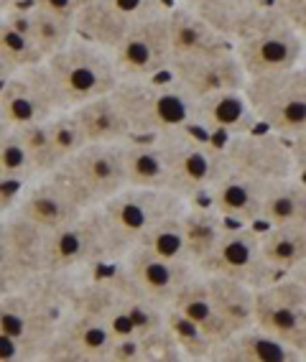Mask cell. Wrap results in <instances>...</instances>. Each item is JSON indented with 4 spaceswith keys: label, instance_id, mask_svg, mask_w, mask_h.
I'll return each mask as SVG.
<instances>
[{
    "label": "cell",
    "instance_id": "obj_1",
    "mask_svg": "<svg viewBox=\"0 0 306 362\" xmlns=\"http://www.w3.org/2000/svg\"><path fill=\"white\" fill-rule=\"evenodd\" d=\"M79 273L46 271L18 291L0 293V360L39 362L59 334Z\"/></svg>",
    "mask_w": 306,
    "mask_h": 362
},
{
    "label": "cell",
    "instance_id": "obj_2",
    "mask_svg": "<svg viewBox=\"0 0 306 362\" xmlns=\"http://www.w3.org/2000/svg\"><path fill=\"white\" fill-rule=\"evenodd\" d=\"M112 98L136 136L153 138L194 128L196 100L169 74L156 79H120Z\"/></svg>",
    "mask_w": 306,
    "mask_h": 362
},
{
    "label": "cell",
    "instance_id": "obj_3",
    "mask_svg": "<svg viewBox=\"0 0 306 362\" xmlns=\"http://www.w3.org/2000/svg\"><path fill=\"white\" fill-rule=\"evenodd\" d=\"M233 46L250 79L276 74L306 62V46L299 26L271 3H266L250 18L248 26L233 39Z\"/></svg>",
    "mask_w": 306,
    "mask_h": 362
},
{
    "label": "cell",
    "instance_id": "obj_4",
    "mask_svg": "<svg viewBox=\"0 0 306 362\" xmlns=\"http://www.w3.org/2000/svg\"><path fill=\"white\" fill-rule=\"evenodd\" d=\"M153 138H158L166 158V189L187 202L207 199L209 189L228 171L222 141L217 143L207 133L199 136L196 128Z\"/></svg>",
    "mask_w": 306,
    "mask_h": 362
},
{
    "label": "cell",
    "instance_id": "obj_5",
    "mask_svg": "<svg viewBox=\"0 0 306 362\" xmlns=\"http://www.w3.org/2000/svg\"><path fill=\"white\" fill-rule=\"evenodd\" d=\"M46 66L52 71L66 110L112 95L123 79L115 64V54L82 36H74L61 52L46 59Z\"/></svg>",
    "mask_w": 306,
    "mask_h": 362
},
{
    "label": "cell",
    "instance_id": "obj_6",
    "mask_svg": "<svg viewBox=\"0 0 306 362\" xmlns=\"http://www.w3.org/2000/svg\"><path fill=\"white\" fill-rule=\"evenodd\" d=\"M120 250L105 220L102 207L87 209L82 217L61 230L49 233L46 243V271L52 273H85L120 263Z\"/></svg>",
    "mask_w": 306,
    "mask_h": 362
},
{
    "label": "cell",
    "instance_id": "obj_7",
    "mask_svg": "<svg viewBox=\"0 0 306 362\" xmlns=\"http://www.w3.org/2000/svg\"><path fill=\"white\" fill-rule=\"evenodd\" d=\"M245 92L261 128L288 141L306 128V62L276 74L253 77Z\"/></svg>",
    "mask_w": 306,
    "mask_h": 362
},
{
    "label": "cell",
    "instance_id": "obj_8",
    "mask_svg": "<svg viewBox=\"0 0 306 362\" xmlns=\"http://www.w3.org/2000/svg\"><path fill=\"white\" fill-rule=\"evenodd\" d=\"M187 204L189 202L169 192V189L125 187L123 192H117L100 207H102L105 220L110 225L120 258H125L158 220L174 212H182V209H187Z\"/></svg>",
    "mask_w": 306,
    "mask_h": 362
},
{
    "label": "cell",
    "instance_id": "obj_9",
    "mask_svg": "<svg viewBox=\"0 0 306 362\" xmlns=\"http://www.w3.org/2000/svg\"><path fill=\"white\" fill-rule=\"evenodd\" d=\"M85 207H100L128 187L123 143H90L57 168Z\"/></svg>",
    "mask_w": 306,
    "mask_h": 362
},
{
    "label": "cell",
    "instance_id": "obj_10",
    "mask_svg": "<svg viewBox=\"0 0 306 362\" xmlns=\"http://www.w3.org/2000/svg\"><path fill=\"white\" fill-rule=\"evenodd\" d=\"M66 110L49 66L0 77V128H26Z\"/></svg>",
    "mask_w": 306,
    "mask_h": 362
},
{
    "label": "cell",
    "instance_id": "obj_11",
    "mask_svg": "<svg viewBox=\"0 0 306 362\" xmlns=\"http://www.w3.org/2000/svg\"><path fill=\"white\" fill-rule=\"evenodd\" d=\"M49 233L18 212L0 214V293H11L46 273Z\"/></svg>",
    "mask_w": 306,
    "mask_h": 362
},
{
    "label": "cell",
    "instance_id": "obj_12",
    "mask_svg": "<svg viewBox=\"0 0 306 362\" xmlns=\"http://www.w3.org/2000/svg\"><path fill=\"white\" fill-rule=\"evenodd\" d=\"M196 271L204 276H228L242 281L253 286L255 291L278 279V273L263 258L261 225H235V222H230L217 247Z\"/></svg>",
    "mask_w": 306,
    "mask_h": 362
},
{
    "label": "cell",
    "instance_id": "obj_13",
    "mask_svg": "<svg viewBox=\"0 0 306 362\" xmlns=\"http://www.w3.org/2000/svg\"><path fill=\"white\" fill-rule=\"evenodd\" d=\"M169 8L133 23L123 44L112 52L123 79H156L169 74V66L174 62Z\"/></svg>",
    "mask_w": 306,
    "mask_h": 362
},
{
    "label": "cell",
    "instance_id": "obj_14",
    "mask_svg": "<svg viewBox=\"0 0 306 362\" xmlns=\"http://www.w3.org/2000/svg\"><path fill=\"white\" fill-rule=\"evenodd\" d=\"M225 158L233 171L248 174L253 179H261L266 184L299 176V168L293 161V151L288 138H281L271 130H250L240 133L228 141H222Z\"/></svg>",
    "mask_w": 306,
    "mask_h": 362
},
{
    "label": "cell",
    "instance_id": "obj_15",
    "mask_svg": "<svg viewBox=\"0 0 306 362\" xmlns=\"http://www.w3.org/2000/svg\"><path fill=\"white\" fill-rule=\"evenodd\" d=\"M306 324V284L286 273L255 291V327L291 344Z\"/></svg>",
    "mask_w": 306,
    "mask_h": 362
},
{
    "label": "cell",
    "instance_id": "obj_16",
    "mask_svg": "<svg viewBox=\"0 0 306 362\" xmlns=\"http://www.w3.org/2000/svg\"><path fill=\"white\" fill-rule=\"evenodd\" d=\"M169 77L182 84L194 100H202L228 90H245L250 82L248 71H245L242 62L235 54V46L199 59L171 62Z\"/></svg>",
    "mask_w": 306,
    "mask_h": 362
},
{
    "label": "cell",
    "instance_id": "obj_17",
    "mask_svg": "<svg viewBox=\"0 0 306 362\" xmlns=\"http://www.w3.org/2000/svg\"><path fill=\"white\" fill-rule=\"evenodd\" d=\"M112 344L115 334L105 319L69 309L59 334L46 347L44 362H107Z\"/></svg>",
    "mask_w": 306,
    "mask_h": 362
},
{
    "label": "cell",
    "instance_id": "obj_18",
    "mask_svg": "<svg viewBox=\"0 0 306 362\" xmlns=\"http://www.w3.org/2000/svg\"><path fill=\"white\" fill-rule=\"evenodd\" d=\"M13 212L23 214L33 225L44 227L46 233H54V230H61L77 217H82L87 207L85 202L74 194V189L54 171V174L33 179L28 184Z\"/></svg>",
    "mask_w": 306,
    "mask_h": 362
},
{
    "label": "cell",
    "instance_id": "obj_19",
    "mask_svg": "<svg viewBox=\"0 0 306 362\" xmlns=\"http://www.w3.org/2000/svg\"><path fill=\"white\" fill-rule=\"evenodd\" d=\"M123 265L138 284V288L151 301L161 304L163 309H171L176 293L196 276V268L192 263L163 258V255H158V252L148 250L143 245L133 247L123 258Z\"/></svg>",
    "mask_w": 306,
    "mask_h": 362
},
{
    "label": "cell",
    "instance_id": "obj_20",
    "mask_svg": "<svg viewBox=\"0 0 306 362\" xmlns=\"http://www.w3.org/2000/svg\"><path fill=\"white\" fill-rule=\"evenodd\" d=\"M194 128L199 133H207L212 138L228 141L240 133L261 128L258 115L245 90L217 92L194 103Z\"/></svg>",
    "mask_w": 306,
    "mask_h": 362
},
{
    "label": "cell",
    "instance_id": "obj_21",
    "mask_svg": "<svg viewBox=\"0 0 306 362\" xmlns=\"http://www.w3.org/2000/svg\"><path fill=\"white\" fill-rule=\"evenodd\" d=\"M271 184L261 179H253L248 174L228 171L217 179V184L209 189L207 202L228 222L235 225H261L263 220V207H266V197Z\"/></svg>",
    "mask_w": 306,
    "mask_h": 362
},
{
    "label": "cell",
    "instance_id": "obj_22",
    "mask_svg": "<svg viewBox=\"0 0 306 362\" xmlns=\"http://www.w3.org/2000/svg\"><path fill=\"white\" fill-rule=\"evenodd\" d=\"M169 26L174 62L199 59L233 46V41L225 33L217 31L209 21H204L202 16H196L194 11L179 6V3H171L169 8Z\"/></svg>",
    "mask_w": 306,
    "mask_h": 362
},
{
    "label": "cell",
    "instance_id": "obj_23",
    "mask_svg": "<svg viewBox=\"0 0 306 362\" xmlns=\"http://www.w3.org/2000/svg\"><path fill=\"white\" fill-rule=\"evenodd\" d=\"M299 352L261 327L235 332L215 349L212 362H299Z\"/></svg>",
    "mask_w": 306,
    "mask_h": 362
},
{
    "label": "cell",
    "instance_id": "obj_24",
    "mask_svg": "<svg viewBox=\"0 0 306 362\" xmlns=\"http://www.w3.org/2000/svg\"><path fill=\"white\" fill-rule=\"evenodd\" d=\"M72 112L82 133H85L87 146L90 143H125L136 138L128 117L120 110V105L115 103L112 95L77 105V107H72Z\"/></svg>",
    "mask_w": 306,
    "mask_h": 362
},
{
    "label": "cell",
    "instance_id": "obj_25",
    "mask_svg": "<svg viewBox=\"0 0 306 362\" xmlns=\"http://www.w3.org/2000/svg\"><path fill=\"white\" fill-rule=\"evenodd\" d=\"M184 240H187V260L194 268L207 260V255L217 247L230 222L217 212L207 199L189 202L182 214Z\"/></svg>",
    "mask_w": 306,
    "mask_h": 362
},
{
    "label": "cell",
    "instance_id": "obj_26",
    "mask_svg": "<svg viewBox=\"0 0 306 362\" xmlns=\"http://www.w3.org/2000/svg\"><path fill=\"white\" fill-rule=\"evenodd\" d=\"M44 62V52L26 31V26L20 23L16 8L0 11V77H11Z\"/></svg>",
    "mask_w": 306,
    "mask_h": 362
},
{
    "label": "cell",
    "instance_id": "obj_27",
    "mask_svg": "<svg viewBox=\"0 0 306 362\" xmlns=\"http://www.w3.org/2000/svg\"><path fill=\"white\" fill-rule=\"evenodd\" d=\"M171 309L179 311L189 322H194L217 347L222 342H228L230 337L235 334L228 324H225V319L220 317V311L215 309V304H212V298H209L207 291V281H204V276L199 271H196V276L184 286L182 291L176 293Z\"/></svg>",
    "mask_w": 306,
    "mask_h": 362
},
{
    "label": "cell",
    "instance_id": "obj_28",
    "mask_svg": "<svg viewBox=\"0 0 306 362\" xmlns=\"http://www.w3.org/2000/svg\"><path fill=\"white\" fill-rule=\"evenodd\" d=\"M204 276V273H202ZM207 291L220 317L233 332L255 327V288L228 276H204Z\"/></svg>",
    "mask_w": 306,
    "mask_h": 362
},
{
    "label": "cell",
    "instance_id": "obj_29",
    "mask_svg": "<svg viewBox=\"0 0 306 362\" xmlns=\"http://www.w3.org/2000/svg\"><path fill=\"white\" fill-rule=\"evenodd\" d=\"M131 28L133 21L115 11L107 0H90L77 16V36L102 46L107 52H115Z\"/></svg>",
    "mask_w": 306,
    "mask_h": 362
},
{
    "label": "cell",
    "instance_id": "obj_30",
    "mask_svg": "<svg viewBox=\"0 0 306 362\" xmlns=\"http://www.w3.org/2000/svg\"><path fill=\"white\" fill-rule=\"evenodd\" d=\"M128 187L166 189V158L158 138L136 136L123 143Z\"/></svg>",
    "mask_w": 306,
    "mask_h": 362
},
{
    "label": "cell",
    "instance_id": "obj_31",
    "mask_svg": "<svg viewBox=\"0 0 306 362\" xmlns=\"http://www.w3.org/2000/svg\"><path fill=\"white\" fill-rule=\"evenodd\" d=\"M261 247L266 263L278 276H286L306 263V230L288 225H261Z\"/></svg>",
    "mask_w": 306,
    "mask_h": 362
},
{
    "label": "cell",
    "instance_id": "obj_32",
    "mask_svg": "<svg viewBox=\"0 0 306 362\" xmlns=\"http://www.w3.org/2000/svg\"><path fill=\"white\" fill-rule=\"evenodd\" d=\"M261 225H288L306 230V176L299 174L271 184Z\"/></svg>",
    "mask_w": 306,
    "mask_h": 362
},
{
    "label": "cell",
    "instance_id": "obj_33",
    "mask_svg": "<svg viewBox=\"0 0 306 362\" xmlns=\"http://www.w3.org/2000/svg\"><path fill=\"white\" fill-rule=\"evenodd\" d=\"M174 3L202 16L204 21H209L217 31L233 41L268 0H174Z\"/></svg>",
    "mask_w": 306,
    "mask_h": 362
},
{
    "label": "cell",
    "instance_id": "obj_34",
    "mask_svg": "<svg viewBox=\"0 0 306 362\" xmlns=\"http://www.w3.org/2000/svg\"><path fill=\"white\" fill-rule=\"evenodd\" d=\"M16 13H18L20 23L26 26V31L33 36V41L39 44V49L44 52L46 59L54 57L57 52H61L77 36V26H74L72 21L59 18V16L49 13V11H41V8L31 6V3L16 8Z\"/></svg>",
    "mask_w": 306,
    "mask_h": 362
},
{
    "label": "cell",
    "instance_id": "obj_35",
    "mask_svg": "<svg viewBox=\"0 0 306 362\" xmlns=\"http://www.w3.org/2000/svg\"><path fill=\"white\" fill-rule=\"evenodd\" d=\"M0 179L31 184L36 179L31 153H28L18 128H0Z\"/></svg>",
    "mask_w": 306,
    "mask_h": 362
},
{
    "label": "cell",
    "instance_id": "obj_36",
    "mask_svg": "<svg viewBox=\"0 0 306 362\" xmlns=\"http://www.w3.org/2000/svg\"><path fill=\"white\" fill-rule=\"evenodd\" d=\"M182 212H174L169 217H163L158 220L156 225L151 227L148 233L141 238L138 245L148 247V250L158 252L163 258H171V260H187V240H184V220H182ZM189 263V260H187Z\"/></svg>",
    "mask_w": 306,
    "mask_h": 362
},
{
    "label": "cell",
    "instance_id": "obj_37",
    "mask_svg": "<svg viewBox=\"0 0 306 362\" xmlns=\"http://www.w3.org/2000/svg\"><path fill=\"white\" fill-rule=\"evenodd\" d=\"M18 130H20V136H23L28 153H31L36 179L54 174V171L64 163V158H61L57 143H54V138H52V130H49V120L36 123V125H26V128H18Z\"/></svg>",
    "mask_w": 306,
    "mask_h": 362
},
{
    "label": "cell",
    "instance_id": "obj_38",
    "mask_svg": "<svg viewBox=\"0 0 306 362\" xmlns=\"http://www.w3.org/2000/svg\"><path fill=\"white\" fill-rule=\"evenodd\" d=\"M166 324H169V329L174 332L176 342L182 347L184 357L187 362H212L215 357V349L217 344L204 334L194 322H189L187 317H182L179 311L169 309L166 314Z\"/></svg>",
    "mask_w": 306,
    "mask_h": 362
},
{
    "label": "cell",
    "instance_id": "obj_39",
    "mask_svg": "<svg viewBox=\"0 0 306 362\" xmlns=\"http://www.w3.org/2000/svg\"><path fill=\"white\" fill-rule=\"evenodd\" d=\"M49 130H52V138H54V143H57V148L64 161H69L77 151H82L87 146L85 133L79 128L77 117H74L72 110H61L54 117H49Z\"/></svg>",
    "mask_w": 306,
    "mask_h": 362
},
{
    "label": "cell",
    "instance_id": "obj_40",
    "mask_svg": "<svg viewBox=\"0 0 306 362\" xmlns=\"http://www.w3.org/2000/svg\"><path fill=\"white\" fill-rule=\"evenodd\" d=\"M141 342H143L146 362H187L174 332L169 329V324H161L158 329L141 337Z\"/></svg>",
    "mask_w": 306,
    "mask_h": 362
},
{
    "label": "cell",
    "instance_id": "obj_41",
    "mask_svg": "<svg viewBox=\"0 0 306 362\" xmlns=\"http://www.w3.org/2000/svg\"><path fill=\"white\" fill-rule=\"evenodd\" d=\"M107 3L115 11H120L128 21H133V23L148 18V16L161 13V11H166L171 6L169 0H107Z\"/></svg>",
    "mask_w": 306,
    "mask_h": 362
},
{
    "label": "cell",
    "instance_id": "obj_42",
    "mask_svg": "<svg viewBox=\"0 0 306 362\" xmlns=\"http://www.w3.org/2000/svg\"><path fill=\"white\" fill-rule=\"evenodd\" d=\"M107 362H146L141 337H120V339H115Z\"/></svg>",
    "mask_w": 306,
    "mask_h": 362
},
{
    "label": "cell",
    "instance_id": "obj_43",
    "mask_svg": "<svg viewBox=\"0 0 306 362\" xmlns=\"http://www.w3.org/2000/svg\"><path fill=\"white\" fill-rule=\"evenodd\" d=\"M87 3H90V0H31V6L41 8V11H49V13L59 16V18L72 21L74 26H77L79 11H82Z\"/></svg>",
    "mask_w": 306,
    "mask_h": 362
},
{
    "label": "cell",
    "instance_id": "obj_44",
    "mask_svg": "<svg viewBox=\"0 0 306 362\" xmlns=\"http://www.w3.org/2000/svg\"><path fill=\"white\" fill-rule=\"evenodd\" d=\"M271 6H276L283 16L293 21V23H301L306 18V0H268Z\"/></svg>",
    "mask_w": 306,
    "mask_h": 362
},
{
    "label": "cell",
    "instance_id": "obj_45",
    "mask_svg": "<svg viewBox=\"0 0 306 362\" xmlns=\"http://www.w3.org/2000/svg\"><path fill=\"white\" fill-rule=\"evenodd\" d=\"M291 151H293V161H296L299 174L306 176V128L301 130L296 138H291Z\"/></svg>",
    "mask_w": 306,
    "mask_h": 362
},
{
    "label": "cell",
    "instance_id": "obj_46",
    "mask_svg": "<svg viewBox=\"0 0 306 362\" xmlns=\"http://www.w3.org/2000/svg\"><path fill=\"white\" fill-rule=\"evenodd\" d=\"M31 3V0H0V11H11V8H20Z\"/></svg>",
    "mask_w": 306,
    "mask_h": 362
},
{
    "label": "cell",
    "instance_id": "obj_47",
    "mask_svg": "<svg viewBox=\"0 0 306 362\" xmlns=\"http://www.w3.org/2000/svg\"><path fill=\"white\" fill-rule=\"evenodd\" d=\"M291 276H296V279H299L301 284H306V263L301 265V268H296V271H293Z\"/></svg>",
    "mask_w": 306,
    "mask_h": 362
},
{
    "label": "cell",
    "instance_id": "obj_48",
    "mask_svg": "<svg viewBox=\"0 0 306 362\" xmlns=\"http://www.w3.org/2000/svg\"><path fill=\"white\" fill-rule=\"evenodd\" d=\"M299 26V31H301V39H304V46H306V18L301 21V23H296Z\"/></svg>",
    "mask_w": 306,
    "mask_h": 362
}]
</instances>
